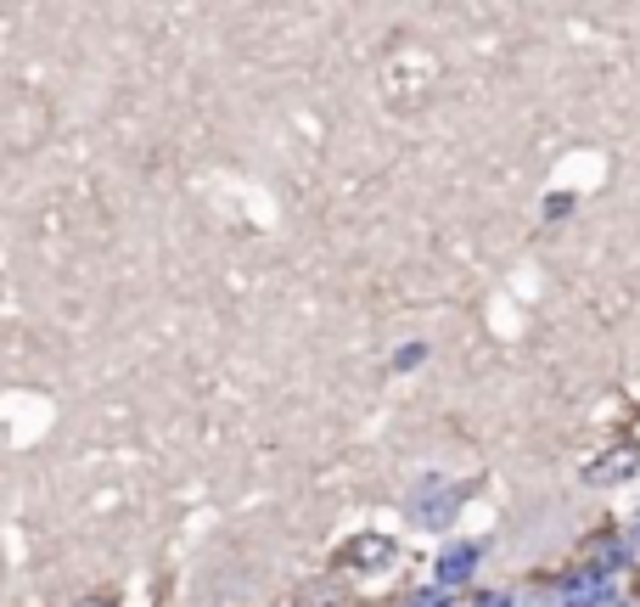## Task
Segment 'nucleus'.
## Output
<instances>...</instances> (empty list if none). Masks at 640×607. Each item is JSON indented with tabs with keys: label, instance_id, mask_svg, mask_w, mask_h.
<instances>
[{
	"label": "nucleus",
	"instance_id": "f257e3e1",
	"mask_svg": "<svg viewBox=\"0 0 640 607\" xmlns=\"http://www.w3.org/2000/svg\"><path fill=\"white\" fill-rule=\"evenodd\" d=\"M456 506H461V490H456V484L427 479V484L416 490V501H411V518H416L422 529H445V524L456 518Z\"/></svg>",
	"mask_w": 640,
	"mask_h": 607
},
{
	"label": "nucleus",
	"instance_id": "f03ea898",
	"mask_svg": "<svg viewBox=\"0 0 640 607\" xmlns=\"http://www.w3.org/2000/svg\"><path fill=\"white\" fill-rule=\"evenodd\" d=\"M613 596V574H596V569H579L562 580V602L568 607H602Z\"/></svg>",
	"mask_w": 640,
	"mask_h": 607
},
{
	"label": "nucleus",
	"instance_id": "7ed1b4c3",
	"mask_svg": "<svg viewBox=\"0 0 640 607\" xmlns=\"http://www.w3.org/2000/svg\"><path fill=\"white\" fill-rule=\"evenodd\" d=\"M635 461H640V450H635V445H618V450H607L602 461H590L584 479H590V484H618L624 473H635Z\"/></svg>",
	"mask_w": 640,
	"mask_h": 607
},
{
	"label": "nucleus",
	"instance_id": "20e7f679",
	"mask_svg": "<svg viewBox=\"0 0 640 607\" xmlns=\"http://www.w3.org/2000/svg\"><path fill=\"white\" fill-rule=\"evenodd\" d=\"M343 563H355V569H382V563H393V540L366 535V540H355L349 551H343Z\"/></svg>",
	"mask_w": 640,
	"mask_h": 607
},
{
	"label": "nucleus",
	"instance_id": "39448f33",
	"mask_svg": "<svg viewBox=\"0 0 640 607\" xmlns=\"http://www.w3.org/2000/svg\"><path fill=\"white\" fill-rule=\"evenodd\" d=\"M472 569H478V546H450L438 557V585H461Z\"/></svg>",
	"mask_w": 640,
	"mask_h": 607
},
{
	"label": "nucleus",
	"instance_id": "423d86ee",
	"mask_svg": "<svg viewBox=\"0 0 640 607\" xmlns=\"http://www.w3.org/2000/svg\"><path fill=\"white\" fill-rule=\"evenodd\" d=\"M422 355H427V349H422V344H405V349H400V360H393V366H400V371H411V366H416V360H422Z\"/></svg>",
	"mask_w": 640,
	"mask_h": 607
},
{
	"label": "nucleus",
	"instance_id": "0eeeda50",
	"mask_svg": "<svg viewBox=\"0 0 640 607\" xmlns=\"http://www.w3.org/2000/svg\"><path fill=\"white\" fill-rule=\"evenodd\" d=\"M472 607H512V596H501V591H483Z\"/></svg>",
	"mask_w": 640,
	"mask_h": 607
},
{
	"label": "nucleus",
	"instance_id": "6e6552de",
	"mask_svg": "<svg viewBox=\"0 0 640 607\" xmlns=\"http://www.w3.org/2000/svg\"><path fill=\"white\" fill-rule=\"evenodd\" d=\"M90 607H108V602H90Z\"/></svg>",
	"mask_w": 640,
	"mask_h": 607
}]
</instances>
